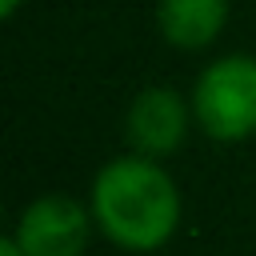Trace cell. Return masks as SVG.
Here are the masks:
<instances>
[{
  "instance_id": "277c9868",
  "label": "cell",
  "mask_w": 256,
  "mask_h": 256,
  "mask_svg": "<svg viewBox=\"0 0 256 256\" xmlns=\"http://www.w3.org/2000/svg\"><path fill=\"white\" fill-rule=\"evenodd\" d=\"M184 128H188V108L172 88H144L132 100L128 120H124V132H128L132 148L148 160L172 152L184 140Z\"/></svg>"
},
{
  "instance_id": "52a82bcc",
  "label": "cell",
  "mask_w": 256,
  "mask_h": 256,
  "mask_svg": "<svg viewBox=\"0 0 256 256\" xmlns=\"http://www.w3.org/2000/svg\"><path fill=\"white\" fill-rule=\"evenodd\" d=\"M20 4H24V0H0V16H16Z\"/></svg>"
},
{
  "instance_id": "5b68a950",
  "label": "cell",
  "mask_w": 256,
  "mask_h": 256,
  "mask_svg": "<svg viewBox=\"0 0 256 256\" xmlns=\"http://www.w3.org/2000/svg\"><path fill=\"white\" fill-rule=\"evenodd\" d=\"M160 32L176 48H204L216 40L228 4L224 0H160Z\"/></svg>"
},
{
  "instance_id": "8992f818",
  "label": "cell",
  "mask_w": 256,
  "mask_h": 256,
  "mask_svg": "<svg viewBox=\"0 0 256 256\" xmlns=\"http://www.w3.org/2000/svg\"><path fill=\"white\" fill-rule=\"evenodd\" d=\"M0 256H24V252H20V248H16V240H12V236H8V240H4V244H0Z\"/></svg>"
},
{
  "instance_id": "7a4b0ae2",
  "label": "cell",
  "mask_w": 256,
  "mask_h": 256,
  "mask_svg": "<svg viewBox=\"0 0 256 256\" xmlns=\"http://www.w3.org/2000/svg\"><path fill=\"white\" fill-rule=\"evenodd\" d=\"M192 112L212 140H244L256 132V60L224 56L196 80Z\"/></svg>"
},
{
  "instance_id": "6da1fadb",
  "label": "cell",
  "mask_w": 256,
  "mask_h": 256,
  "mask_svg": "<svg viewBox=\"0 0 256 256\" xmlns=\"http://www.w3.org/2000/svg\"><path fill=\"white\" fill-rule=\"evenodd\" d=\"M92 212L108 240L132 252L160 248L180 220L172 176L148 156H124L100 168L92 184Z\"/></svg>"
},
{
  "instance_id": "3957f363",
  "label": "cell",
  "mask_w": 256,
  "mask_h": 256,
  "mask_svg": "<svg viewBox=\"0 0 256 256\" xmlns=\"http://www.w3.org/2000/svg\"><path fill=\"white\" fill-rule=\"evenodd\" d=\"M88 212L68 196H40L16 220V248L24 256H80L88 244Z\"/></svg>"
}]
</instances>
